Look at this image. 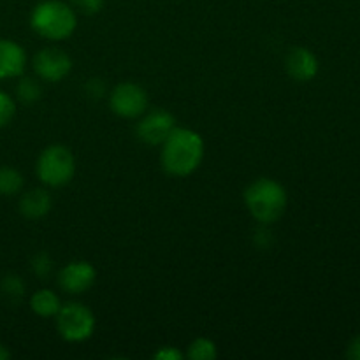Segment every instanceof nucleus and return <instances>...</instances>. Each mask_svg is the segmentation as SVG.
<instances>
[{
  "label": "nucleus",
  "mask_w": 360,
  "mask_h": 360,
  "mask_svg": "<svg viewBox=\"0 0 360 360\" xmlns=\"http://www.w3.org/2000/svg\"><path fill=\"white\" fill-rule=\"evenodd\" d=\"M160 146V164L167 174L185 178L202 164L204 141L195 130L176 127Z\"/></svg>",
  "instance_id": "f257e3e1"
},
{
  "label": "nucleus",
  "mask_w": 360,
  "mask_h": 360,
  "mask_svg": "<svg viewBox=\"0 0 360 360\" xmlns=\"http://www.w3.org/2000/svg\"><path fill=\"white\" fill-rule=\"evenodd\" d=\"M288 195L281 183L273 178H259L245 190V204L259 224L271 225L283 217Z\"/></svg>",
  "instance_id": "f03ea898"
},
{
  "label": "nucleus",
  "mask_w": 360,
  "mask_h": 360,
  "mask_svg": "<svg viewBox=\"0 0 360 360\" xmlns=\"http://www.w3.org/2000/svg\"><path fill=\"white\" fill-rule=\"evenodd\" d=\"M30 27L35 34L48 41H63L76 30V11L60 0H44L32 11Z\"/></svg>",
  "instance_id": "7ed1b4c3"
},
{
  "label": "nucleus",
  "mask_w": 360,
  "mask_h": 360,
  "mask_svg": "<svg viewBox=\"0 0 360 360\" xmlns=\"http://www.w3.org/2000/svg\"><path fill=\"white\" fill-rule=\"evenodd\" d=\"M35 172L46 186L58 188V186H65L74 178L76 160L69 148L62 144H53L39 155Z\"/></svg>",
  "instance_id": "20e7f679"
},
{
  "label": "nucleus",
  "mask_w": 360,
  "mask_h": 360,
  "mask_svg": "<svg viewBox=\"0 0 360 360\" xmlns=\"http://www.w3.org/2000/svg\"><path fill=\"white\" fill-rule=\"evenodd\" d=\"M56 329L65 341L79 343L94 334L95 316L86 306L79 302H67L56 315Z\"/></svg>",
  "instance_id": "39448f33"
},
{
  "label": "nucleus",
  "mask_w": 360,
  "mask_h": 360,
  "mask_svg": "<svg viewBox=\"0 0 360 360\" xmlns=\"http://www.w3.org/2000/svg\"><path fill=\"white\" fill-rule=\"evenodd\" d=\"M112 112L122 118H137L148 108V94L136 83H120L109 97Z\"/></svg>",
  "instance_id": "423d86ee"
},
{
  "label": "nucleus",
  "mask_w": 360,
  "mask_h": 360,
  "mask_svg": "<svg viewBox=\"0 0 360 360\" xmlns=\"http://www.w3.org/2000/svg\"><path fill=\"white\" fill-rule=\"evenodd\" d=\"M70 69H72V60L58 48H44L34 56V72L42 81L58 83L69 76Z\"/></svg>",
  "instance_id": "0eeeda50"
},
{
  "label": "nucleus",
  "mask_w": 360,
  "mask_h": 360,
  "mask_svg": "<svg viewBox=\"0 0 360 360\" xmlns=\"http://www.w3.org/2000/svg\"><path fill=\"white\" fill-rule=\"evenodd\" d=\"M176 129L174 116L164 109H155V111L148 112L139 123H137V137L143 143L151 144V146H158L164 143L169 137V134Z\"/></svg>",
  "instance_id": "6e6552de"
},
{
  "label": "nucleus",
  "mask_w": 360,
  "mask_h": 360,
  "mask_svg": "<svg viewBox=\"0 0 360 360\" xmlns=\"http://www.w3.org/2000/svg\"><path fill=\"white\" fill-rule=\"evenodd\" d=\"M95 280H97V271L90 262H84V260L67 264L58 273L60 288L72 295L84 294L86 290H90Z\"/></svg>",
  "instance_id": "1a4fd4ad"
},
{
  "label": "nucleus",
  "mask_w": 360,
  "mask_h": 360,
  "mask_svg": "<svg viewBox=\"0 0 360 360\" xmlns=\"http://www.w3.org/2000/svg\"><path fill=\"white\" fill-rule=\"evenodd\" d=\"M285 67L292 79L299 81V83H308L319 74L320 63L319 58L308 48L299 46V48L290 49L287 60H285Z\"/></svg>",
  "instance_id": "9d476101"
},
{
  "label": "nucleus",
  "mask_w": 360,
  "mask_h": 360,
  "mask_svg": "<svg viewBox=\"0 0 360 360\" xmlns=\"http://www.w3.org/2000/svg\"><path fill=\"white\" fill-rule=\"evenodd\" d=\"M27 67V53L18 42L0 39V79L20 77Z\"/></svg>",
  "instance_id": "9b49d317"
},
{
  "label": "nucleus",
  "mask_w": 360,
  "mask_h": 360,
  "mask_svg": "<svg viewBox=\"0 0 360 360\" xmlns=\"http://www.w3.org/2000/svg\"><path fill=\"white\" fill-rule=\"evenodd\" d=\"M20 213L28 220L44 218L51 211L53 199L44 188H32L25 192L20 199Z\"/></svg>",
  "instance_id": "f8f14e48"
},
{
  "label": "nucleus",
  "mask_w": 360,
  "mask_h": 360,
  "mask_svg": "<svg viewBox=\"0 0 360 360\" xmlns=\"http://www.w3.org/2000/svg\"><path fill=\"white\" fill-rule=\"evenodd\" d=\"M30 308L37 316L51 319V316L58 315L60 308H62V302H60L58 295L55 292L48 290V288H42V290H37L30 297Z\"/></svg>",
  "instance_id": "ddd939ff"
},
{
  "label": "nucleus",
  "mask_w": 360,
  "mask_h": 360,
  "mask_svg": "<svg viewBox=\"0 0 360 360\" xmlns=\"http://www.w3.org/2000/svg\"><path fill=\"white\" fill-rule=\"evenodd\" d=\"M25 179L18 169L4 165L0 167V195L4 197H13L23 190Z\"/></svg>",
  "instance_id": "4468645a"
},
{
  "label": "nucleus",
  "mask_w": 360,
  "mask_h": 360,
  "mask_svg": "<svg viewBox=\"0 0 360 360\" xmlns=\"http://www.w3.org/2000/svg\"><path fill=\"white\" fill-rule=\"evenodd\" d=\"M0 292L9 302H20L25 295V281L18 274H6L0 281Z\"/></svg>",
  "instance_id": "2eb2a0df"
},
{
  "label": "nucleus",
  "mask_w": 360,
  "mask_h": 360,
  "mask_svg": "<svg viewBox=\"0 0 360 360\" xmlns=\"http://www.w3.org/2000/svg\"><path fill=\"white\" fill-rule=\"evenodd\" d=\"M218 355L217 345L207 338H197L192 341L186 352V357L190 360H214Z\"/></svg>",
  "instance_id": "dca6fc26"
},
{
  "label": "nucleus",
  "mask_w": 360,
  "mask_h": 360,
  "mask_svg": "<svg viewBox=\"0 0 360 360\" xmlns=\"http://www.w3.org/2000/svg\"><path fill=\"white\" fill-rule=\"evenodd\" d=\"M41 86L35 79L32 77H21L20 83L16 86V95L21 102L25 104H32V102L39 101L41 98Z\"/></svg>",
  "instance_id": "f3484780"
},
{
  "label": "nucleus",
  "mask_w": 360,
  "mask_h": 360,
  "mask_svg": "<svg viewBox=\"0 0 360 360\" xmlns=\"http://www.w3.org/2000/svg\"><path fill=\"white\" fill-rule=\"evenodd\" d=\"M16 115V102L6 91H0V129L9 125Z\"/></svg>",
  "instance_id": "a211bd4d"
},
{
  "label": "nucleus",
  "mask_w": 360,
  "mask_h": 360,
  "mask_svg": "<svg viewBox=\"0 0 360 360\" xmlns=\"http://www.w3.org/2000/svg\"><path fill=\"white\" fill-rule=\"evenodd\" d=\"M32 271L39 278H48V274L51 273V259L48 257V253H37L32 259Z\"/></svg>",
  "instance_id": "6ab92c4d"
},
{
  "label": "nucleus",
  "mask_w": 360,
  "mask_h": 360,
  "mask_svg": "<svg viewBox=\"0 0 360 360\" xmlns=\"http://www.w3.org/2000/svg\"><path fill=\"white\" fill-rule=\"evenodd\" d=\"M70 4H72V9L79 11L81 14H86V16L97 14L104 7V0H70Z\"/></svg>",
  "instance_id": "aec40b11"
},
{
  "label": "nucleus",
  "mask_w": 360,
  "mask_h": 360,
  "mask_svg": "<svg viewBox=\"0 0 360 360\" xmlns=\"http://www.w3.org/2000/svg\"><path fill=\"white\" fill-rule=\"evenodd\" d=\"M157 360H181L183 354L174 347H164L153 355Z\"/></svg>",
  "instance_id": "412c9836"
},
{
  "label": "nucleus",
  "mask_w": 360,
  "mask_h": 360,
  "mask_svg": "<svg viewBox=\"0 0 360 360\" xmlns=\"http://www.w3.org/2000/svg\"><path fill=\"white\" fill-rule=\"evenodd\" d=\"M347 357L352 360H360V336L354 338L347 348Z\"/></svg>",
  "instance_id": "4be33fe9"
},
{
  "label": "nucleus",
  "mask_w": 360,
  "mask_h": 360,
  "mask_svg": "<svg viewBox=\"0 0 360 360\" xmlns=\"http://www.w3.org/2000/svg\"><path fill=\"white\" fill-rule=\"evenodd\" d=\"M7 359H11V352L7 350L6 345L0 343V360H7Z\"/></svg>",
  "instance_id": "5701e85b"
}]
</instances>
